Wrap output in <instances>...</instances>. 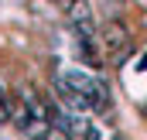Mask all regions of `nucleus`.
I'll list each match as a JSON object with an SVG mask.
<instances>
[{
	"label": "nucleus",
	"instance_id": "nucleus-3",
	"mask_svg": "<svg viewBox=\"0 0 147 140\" xmlns=\"http://www.w3.org/2000/svg\"><path fill=\"white\" fill-rule=\"evenodd\" d=\"M10 109H14V96L7 92V85H0V127L10 123Z\"/></svg>",
	"mask_w": 147,
	"mask_h": 140
},
{
	"label": "nucleus",
	"instance_id": "nucleus-4",
	"mask_svg": "<svg viewBox=\"0 0 147 140\" xmlns=\"http://www.w3.org/2000/svg\"><path fill=\"white\" fill-rule=\"evenodd\" d=\"M45 140H75L72 133H65V130H58V127H51L48 133H45Z\"/></svg>",
	"mask_w": 147,
	"mask_h": 140
},
{
	"label": "nucleus",
	"instance_id": "nucleus-5",
	"mask_svg": "<svg viewBox=\"0 0 147 140\" xmlns=\"http://www.w3.org/2000/svg\"><path fill=\"white\" fill-rule=\"evenodd\" d=\"M55 3H69V0H55Z\"/></svg>",
	"mask_w": 147,
	"mask_h": 140
},
{
	"label": "nucleus",
	"instance_id": "nucleus-1",
	"mask_svg": "<svg viewBox=\"0 0 147 140\" xmlns=\"http://www.w3.org/2000/svg\"><path fill=\"white\" fill-rule=\"evenodd\" d=\"M55 79L65 82L69 89H75V92L86 99L89 113H106V109H110V89H106V82H103L99 75L69 65V69H58V72H55Z\"/></svg>",
	"mask_w": 147,
	"mask_h": 140
},
{
	"label": "nucleus",
	"instance_id": "nucleus-2",
	"mask_svg": "<svg viewBox=\"0 0 147 140\" xmlns=\"http://www.w3.org/2000/svg\"><path fill=\"white\" fill-rule=\"evenodd\" d=\"M103 44H106V55H110L113 62H123L127 55H130V34H127V28L123 24H106V31H103Z\"/></svg>",
	"mask_w": 147,
	"mask_h": 140
}]
</instances>
